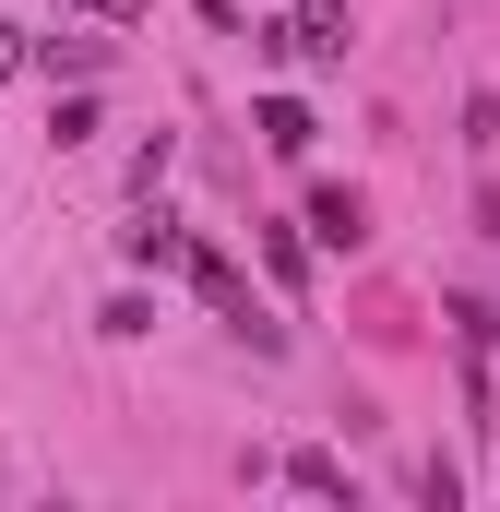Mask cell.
<instances>
[{"instance_id":"cell-1","label":"cell","mask_w":500,"mask_h":512,"mask_svg":"<svg viewBox=\"0 0 500 512\" xmlns=\"http://www.w3.org/2000/svg\"><path fill=\"white\" fill-rule=\"evenodd\" d=\"M167 274H191V298H203V310H215V322L239 334L250 358H286V322H274V310L250 298V274L215 251V239H179V262H167Z\"/></svg>"},{"instance_id":"cell-2","label":"cell","mask_w":500,"mask_h":512,"mask_svg":"<svg viewBox=\"0 0 500 512\" xmlns=\"http://www.w3.org/2000/svg\"><path fill=\"white\" fill-rule=\"evenodd\" d=\"M322 251H370V191H346V179H322L310 191V215H298Z\"/></svg>"},{"instance_id":"cell-3","label":"cell","mask_w":500,"mask_h":512,"mask_svg":"<svg viewBox=\"0 0 500 512\" xmlns=\"http://www.w3.org/2000/svg\"><path fill=\"white\" fill-rule=\"evenodd\" d=\"M250 131H262V155H310V143H322V120H310L298 96H262V108H250Z\"/></svg>"},{"instance_id":"cell-4","label":"cell","mask_w":500,"mask_h":512,"mask_svg":"<svg viewBox=\"0 0 500 512\" xmlns=\"http://www.w3.org/2000/svg\"><path fill=\"white\" fill-rule=\"evenodd\" d=\"M286 489H310V501H358L346 453H322V441H298V453H286Z\"/></svg>"},{"instance_id":"cell-5","label":"cell","mask_w":500,"mask_h":512,"mask_svg":"<svg viewBox=\"0 0 500 512\" xmlns=\"http://www.w3.org/2000/svg\"><path fill=\"white\" fill-rule=\"evenodd\" d=\"M262 262H274V286L298 298V286H310V227H274V215H262Z\"/></svg>"},{"instance_id":"cell-6","label":"cell","mask_w":500,"mask_h":512,"mask_svg":"<svg viewBox=\"0 0 500 512\" xmlns=\"http://www.w3.org/2000/svg\"><path fill=\"white\" fill-rule=\"evenodd\" d=\"M120 251L131 262H179V215H167L155 191H143V227H120Z\"/></svg>"},{"instance_id":"cell-7","label":"cell","mask_w":500,"mask_h":512,"mask_svg":"<svg viewBox=\"0 0 500 512\" xmlns=\"http://www.w3.org/2000/svg\"><path fill=\"white\" fill-rule=\"evenodd\" d=\"M24 60H36V72H108V36H36Z\"/></svg>"},{"instance_id":"cell-8","label":"cell","mask_w":500,"mask_h":512,"mask_svg":"<svg viewBox=\"0 0 500 512\" xmlns=\"http://www.w3.org/2000/svg\"><path fill=\"white\" fill-rule=\"evenodd\" d=\"M453 346H465V358H489V346H500V310L477 298V286H453Z\"/></svg>"},{"instance_id":"cell-9","label":"cell","mask_w":500,"mask_h":512,"mask_svg":"<svg viewBox=\"0 0 500 512\" xmlns=\"http://www.w3.org/2000/svg\"><path fill=\"white\" fill-rule=\"evenodd\" d=\"M48 143L72 155V143H96V96H60V120H48Z\"/></svg>"},{"instance_id":"cell-10","label":"cell","mask_w":500,"mask_h":512,"mask_svg":"<svg viewBox=\"0 0 500 512\" xmlns=\"http://www.w3.org/2000/svg\"><path fill=\"white\" fill-rule=\"evenodd\" d=\"M96 334H120V346H131V334H155V298H108V310H96Z\"/></svg>"},{"instance_id":"cell-11","label":"cell","mask_w":500,"mask_h":512,"mask_svg":"<svg viewBox=\"0 0 500 512\" xmlns=\"http://www.w3.org/2000/svg\"><path fill=\"white\" fill-rule=\"evenodd\" d=\"M60 12H96V24H143V0H60Z\"/></svg>"},{"instance_id":"cell-12","label":"cell","mask_w":500,"mask_h":512,"mask_svg":"<svg viewBox=\"0 0 500 512\" xmlns=\"http://www.w3.org/2000/svg\"><path fill=\"white\" fill-rule=\"evenodd\" d=\"M0 72H24V48H12V36H0Z\"/></svg>"}]
</instances>
